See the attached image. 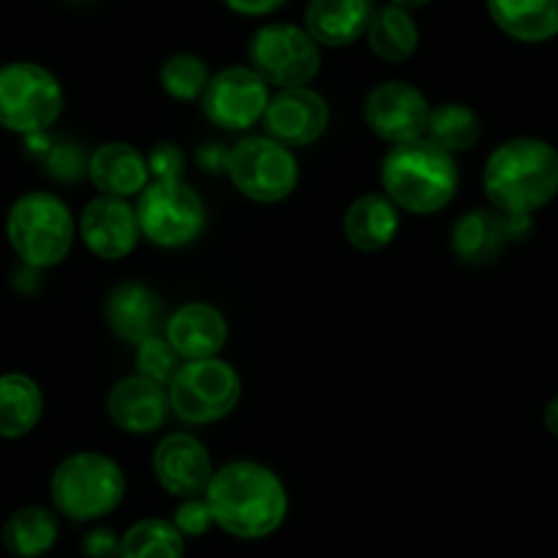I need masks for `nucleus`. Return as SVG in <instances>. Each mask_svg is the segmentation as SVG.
<instances>
[{"label": "nucleus", "mask_w": 558, "mask_h": 558, "mask_svg": "<svg viewBox=\"0 0 558 558\" xmlns=\"http://www.w3.org/2000/svg\"><path fill=\"white\" fill-rule=\"evenodd\" d=\"M63 112V88L50 69L31 61L0 66V126L7 132L45 134Z\"/></svg>", "instance_id": "nucleus-6"}, {"label": "nucleus", "mask_w": 558, "mask_h": 558, "mask_svg": "<svg viewBox=\"0 0 558 558\" xmlns=\"http://www.w3.org/2000/svg\"><path fill=\"white\" fill-rule=\"evenodd\" d=\"M80 235L99 260H123L140 241L137 211L123 197L99 195L88 201L80 217Z\"/></svg>", "instance_id": "nucleus-15"}, {"label": "nucleus", "mask_w": 558, "mask_h": 558, "mask_svg": "<svg viewBox=\"0 0 558 558\" xmlns=\"http://www.w3.org/2000/svg\"><path fill=\"white\" fill-rule=\"evenodd\" d=\"M460 173L452 154L433 146L430 140H411L391 146L380 162V186L384 195L400 211L427 217L452 203L458 192Z\"/></svg>", "instance_id": "nucleus-3"}, {"label": "nucleus", "mask_w": 558, "mask_h": 558, "mask_svg": "<svg viewBox=\"0 0 558 558\" xmlns=\"http://www.w3.org/2000/svg\"><path fill=\"white\" fill-rule=\"evenodd\" d=\"M173 525L186 536H203L208 529L214 525V514L211 507H208L206 496H195V498H184L179 504L173 514Z\"/></svg>", "instance_id": "nucleus-31"}, {"label": "nucleus", "mask_w": 558, "mask_h": 558, "mask_svg": "<svg viewBox=\"0 0 558 558\" xmlns=\"http://www.w3.org/2000/svg\"><path fill=\"white\" fill-rule=\"evenodd\" d=\"M501 34L523 45H545L558 36V0H485Z\"/></svg>", "instance_id": "nucleus-22"}, {"label": "nucleus", "mask_w": 558, "mask_h": 558, "mask_svg": "<svg viewBox=\"0 0 558 558\" xmlns=\"http://www.w3.org/2000/svg\"><path fill=\"white\" fill-rule=\"evenodd\" d=\"M52 507L74 523H90L116 512L126 496L121 465L101 452H74L58 463L50 480Z\"/></svg>", "instance_id": "nucleus-4"}, {"label": "nucleus", "mask_w": 558, "mask_h": 558, "mask_svg": "<svg viewBox=\"0 0 558 558\" xmlns=\"http://www.w3.org/2000/svg\"><path fill=\"white\" fill-rule=\"evenodd\" d=\"M430 110L433 107L427 96L413 88L411 83H400V80L375 85L364 99L367 129L391 146L425 137Z\"/></svg>", "instance_id": "nucleus-12"}, {"label": "nucleus", "mask_w": 558, "mask_h": 558, "mask_svg": "<svg viewBox=\"0 0 558 558\" xmlns=\"http://www.w3.org/2000/svg\"><path fill=\"white\" fill-rule=\"evenodd\" d=\"M225 173L241 195L255 203H282L299 186L296 157L268 134H252L228 148Z\"/></svg>", "instance_id": "nucleus-7"}, {"label": "nucleus", "mask_w": 558, "mask_h": 558, "mask_svg": "<svg viewBox=\"0 0 558 558\" xmlns=\"http://www.w3.org/2000/svg\"><path fill=\"white\" fill-rule=\"evenodd\" d=\"M181 367V356L173 351L168 337H148L137 345V375L168 389Z\"/></svg>", "instance_id": "nucleus-30"}, {"label": "nucleus", "mask_w": 558, "mask_h": 558, "mask_svg": "<svg viewBox=\"0 0 558 558\" xmlns=\"http://www.w3.org/2000/svg\"><path fill=\"white\" fill-rule=\"evenodd\" d=\"M348 244L362 252H378L395 241L400 230V208L384 192H367L348 206L342 219Z\"/></svg>", "instance_id": "nucleus-23"}, {"label": "nucleus", "mask_w": 558, "mask_h": 558, "mask_svg": "<svg viewBox=\"0 0 558 558\" xmlns=\"http://www.w3.org/2000/svg\"><path fill=\"white\" fill-rule=\"evenodd\" d=\"M214 525L235 539L271 536L288 518V490L271 469L235 460L214 471L206 487Z\"/></svg>", "instance_id": "nucleus-1"}, {"label": "nucleus", "mask_w": 558, "mask_h": 558, "mask_svg": "<svg viewBox=\"0 0 558 558\" xmlns=\"http://www.w3.org/2000/svg\"><path fill=\"white\" fill-rule=\"evenodd\" d=\"M47 168L56 179L74 181L83 173H88V159L80 154L77 146H58L50 151V159H47Z\"/></svg>", "instance_id": "nucleus-33"}, {"label": "nucleus", "mask_w": 558, "mask_h": 558, "mask_svg": "<svg viewBox=\"0 0 558 558\" xmlns=\"http://www.w3.org/2000/svg\"><path fill=\"white\" fill-rule=\"evenodd\" d=\"M391 7H400L405 9V12H416V9H425L430 0H389Z\"/></svg>", "instance_id": "nucleus-37"}, {"label": "nucleus", "mask_w": 558, "mask_h": 558, "mask_svg": "<svg viewBox=\"0 0 558 558\" xmlns=\"http://www.w3.org/2000/svg\"><path fill=\"white\" fill-rule=\"evenodd\" d=\"M107 413L123 433L146 436V433L159 430L168 422L170 395L165 391V386L154 384L143 375H132V378L118 380L110 389Z\"/></svg>", "instance_id": "nucleus-17"}, {"label": "nucleus", "mask_w": 558, "mask_h": 558, "mask_svg": "<svg viewBox=\"0 0 558 558\" xmlns=\"http://www.w3.org/2000/svg\"><path fill=\"white\" fill-rule=\"evenodd\" d=\"M134 211H137L140 233L151 244L168 246V250L192 244L206 228V206H203L201 195L190 184H184V179H154L137 195Z\"/></svg>", "instance_id": "nucleus-8"}, {"label": "nucleus", "mask_w": 558, "mask_h": 558, "mask_svg": "<svg viewBox=\"0 0 558 558\" xmlns=\"http://www.w3.org/2000/svg\"><path fill=\"white\" fill-rule=\"evenodd\" d=\"M80 550L85 558H118L121 553V536L112 529H90L80 542Z\"/></svg>", "instance_id": "nucleus-34"}, {"label": "nucleus", "mask_w": 558, "mask_h": 558, "mask_svg": "<svg viewBox=\"0 0 558 558\" xmlns=\"http://www.w3.org/2000/svg\"><path fill=\"white\" fill-rule=\"evenodd\" d=\"M250 66L274 88H302L320 72V45L291 23L263 25L250 39Z\"/></svg>", "instance_id": "nucleus-9"}, {"label": "nucleus", "mask_w": 558, "mask_h": 558, "mask_svg": "<svg viewBox=\"0 0 558 558\" xmlns=\"http://www.w3.org/2000/svg\"><path fill=\"white\" fill-rule=\"evenodd\" d=\"M186 539L173 520L143 518L121 536L118 558H184Z\"/></svg>", "instance_id": "nucleus-28"}, {"label": "nucleus", "mask_w": 558, "mask_h": 558, "mask_svg": "<svg viewBox=\"0 0 558 558\" xmlns=\"http://www.w3.org/2000/svg\"><path fill=\"white\" fill-rule=\"evenodd\" d=\"M105 315L110 329L121 340L140 345L148 337H157L159 324H162V304L151 288L140 282H123L112 288L105 302Z\"/></svg>", "instance_id": "nucleus-21"}, {"label": "nucleus", "mask_w": 558, "mask_h": 558, "mask_svg": "<svg viewBox=\"0 0 558 558\" xmlns=\"http://www.w3.org/2000/svg\"><path fill=\"white\" fill-rule=\"evenodd\" d=\"M482 190L496 211L531 217L558 197V148L539 137H512L493 148Z\"/></svg>", "instance_id": "nucleus-2"}, {"label": "nucleus", "mask_w": 558, "mask_h": 558, "mask_svg": "<svg viewBox=\"0 0 558 558\" xmlns=\"http://www.w3.org/2000/svg\"><path fill=\"white\" fill-rule=\"evenodd\" d=\"M425 137L433 146H438L447 154H465L480 143L482 137V121L476 110L460 101H444V105L433 107L430 121H427Z\"/></svg>", "instance_id": "nucleus-27"}, {"label": "nucleus", "mask_w": 558, "mask_h": 558, "mask_svg": "<svg viewBox=\"0 0 558 558\" xmlns=\"http://www.w3.org/2000/svg\"><path fill=\"white\" fill-rule=\"evenodd\" d=\"M154 474L170 496H206V487L214 476L211 454L190 433H173L154 449Z\"/></svg>", "instance_id": "nucleus-16"}, {"label": "nucleus", "mask_w": 558, "mask_h": 558, "mask_svg": "<svg viewBox=\"0 0 558 558\" xmlns=\"http://www.w3.org/2000/svg\"><path fill=\"white\" fill-rule=\"evenodd\" d=\"M186 168V157L175 143H159L151 154H148V170L157 181H181Z\"/></svg>", "instance_id": "nucleus-32"}, {"label": "nucleus", "mask_w": 558, "mask_h": 558, "mask_svg": "<svg viewBox=\"0 0 558 558\" xmlns=\"http://www.w3.org/2000/svg\"><path fill=\"white\" fill-rule=\"evenodd\" d=\"M208 66L203 58L192 56V52H175L159 69V83L168 96L179 101H192L203 99L208 88Z\"/></svg>", "instance_id": "nucleus-29"}, {"label": "nucleus", "mask_w": 558, "mask_h": 558, "mask_svg": "<svg viewBox=\"0 0 558 558\" xmlns=\"http://www.w3.org/2000/svg\"><path fill=\"white\" fill-rule=\"evenodd\" d=\"M74 217L52 192H25L7 217V235L20 260L31 268H52L72 252Z\"/></svg>", "instance_id": "nucleus-5"}, {"label": "nucleus", "mask_w": 558, "mask_h": 558, "mask_svg": "<svg viewBox=\"0 0 558 558\" xmlns=\"http://www.w3.org/2000/svg\"><path fill=\"white\" fill-rule=\"evenodd\" d=\"M165 337L184 362L214 359L228 342V320L214 304L186 302L170 315Z\"/></svg>", "instance_id": "nucleus-18"}, {"label": "nucleus", "mask_w": 558, "mask_h": 558, "mask_svg": "<svg viewBox=\"0 0 558 558\" xmlns=\"http://www.w3.org/2000/svg\"><path fill=\"white\" fill-rule=\"evenodd\" d=\"M222 3L241 17H266L286 7L288 0H222Z\"/></svg>", "instance_id": "nucleus-35"}, {"label": "nucleus", "mask_w": 558, "mask_h": 558, "mask_svg": "<svg viewBox=\"0 0 558 558\" xmlns=\"http://www.w3.org/2000/svg\"><path fill=\"white\" fill-rule=\"evenodd\" d=\"M266 134L288 148L313 146L315 140L324 137L329 126V105L318 90L307 88H286L268 99L263 112Z\"/></svg>", "instance_id": "nucleus-14"}, {"label": "nucleus", "mask_w": 558, "mask_h": 558, "mask_svg": "<svg viewBox=\"0 0 558 558\" xmlns=\"http://www.w3.org/2000/svg\"><path fill=\"white\" fill-rule=\"evenodd\" d=\"M45 397L39 384L23 373L0 375V438H23L39 425Z\"/></svg>", "instance_id": "nucleus-24"}, {"label": "nucleus", "mask_w": 558, "mask_h": 558, "mask_svg": "<svg viewBox=\"0 0 558 558\" xmlns=\"http://www.w3.org/2000/svg\"><path fill=\"white\" fill-rule=\"evenodd\" d=\"M367 45L375 58L384 63H405L418 47V25L411 17V12L400 7H386L375 9L373 20L367 28Z\"/></svg>", "instance_id": "nucleus-26"}, {"label": "nucleus", "mask_w": 558, "mask_h": 558, "mask_svg": "<svg viewBox=\"0 0 558 558\" xmlns=\"http://www.w3.org/2000/svg\"><path fill=\"white\" fill-rule=\"evenodd\" d=\"M545 427L553 438H558V395L545 405Z\"/></svg>", "instance_id": "nucleus-36"}, {"label": "nucleus", "mask_w": 558, "mask_h": 558, "mask_svg": "<svg viewBox=\"0 0 558 558\" xmlns=\"http://www.w3.org/2000/svg\"><path fill=\"white\" fill-rule=\"evenodd\" d=\"M268 99V83L252 66H228L208 80L203 94V112L208 121L228 132H246L263 121Z\"/></svg>", "instance_id": "nucleus-11"}, {"label": "nucleus", "mask_w": 558, "mask_h": 558, "mask_svg": "<svg viewBox=\"0 0 558 558\" xmlns=\"http://www.w3.org/2000/svg\"><path fill=\"white\" fill-rule=\"evenodd\" d=\"M88 179L101 195L123 197L140 195L151 184V170H148V157L132 143L112 140L96 148L88 157Z\"/></svg>", "instance_id": "nucleus-19"}, {"label": "nucleus", "mask_w": 558, "mask_h": 558, "mask_svg": "<svg viewBox=\"0 0 558 558\" xmlns=\"http://www.w3.org/2000/svg\"><path fill=\"white\" fill-rule=\"evenodd\" d=\"M375 0H310L304 28L320 47H348L364 39Z\"/></svg>", "instance_id": "nucleus-20"}, {"label": "nucleus", "mask_w": 558, "mask_h": 558, "mask_svg": "<svg viewBox=\"0 0 558 558\" xmlns=\"http://www.w3.org/2000/svg\"><path fill=\"white\" fill-rule=\"evenodd\" d=\"M531 217H509L496 208H474L452 228V255L465 266H490L514 241L525 239Z\"/></svg>", "instance_id": "nucleus-13"}, {"label": "nucleus", "mask_w": 558, "mask_h": 558, "mask_svg": "<svg viewBox=\"0 0 558 558\" xmlns=\"http://www.w3.org/2000/svg\"><path fill=\"white\" fill-rule=\"evenodd\" d=\"M61 525L58 514L47 507H20L3 523V547L14 558H41L56 547Z\"/></svg>", "instance_id": "nucleus-25"}, {"label": "nucleus", "mask_w": 558, "mask_h": 558, "mask_svg": "<svg viewBox=\"0 0 558 558\" xmlns=\"http://www.w3.org/2000/svg\"><path fill=\"white\" fill-rule=\"evenodd\" d=\"M170 408L190 425H211L228 416L241 397V378L219 356L184 362L168 386Z\"/></svg>", "instance_id": "nucleus-10"}]
</instances>
